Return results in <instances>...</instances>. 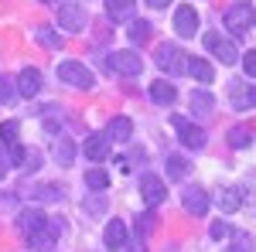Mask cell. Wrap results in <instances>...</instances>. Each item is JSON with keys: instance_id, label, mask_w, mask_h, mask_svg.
Listing matches in <instances>:
<instances>
[{"instance_id": "cell-1", "label": "cell", "mask_w": 256, "mask_h": 252, "mask_svg": "<svg viewBox=\"0 0 256 252\" xmlns=\"http://www.w3.org/2000/svg\"><path fill=\"white\" fill-rule=\"evenodd\" d=\"M58 78H62V82H68L72 89H92V85H96L92 72H89L82 61H62V65H58Z\"/></svg>"}, {"instance_id": "cell-2", "label": "cell", "mask_w": 256, "mask_h": 252, "mask_svg": "<svg viewBox=\"0 0 256 252\" xmlns=\"http://www.w3.org/2000/svg\"><path fill=\"white\" fill-rule=\"evenodd\" d=\"M158 65L168 72V75H181V72H188V58H184V51H181L178 44H160V48H158Z\"/></svg>"}, {"instance_id": "cell-3", "label": "cell", "mask_w": 256, "mask_h": 252, "mask_svg": "<svg viewBox=\"0 0 256 252\" xmlns=\"http://www.w3.org/2000/svg\"><path fill=\"white\" fill-rule=\"evenodd\" d=\"M205 48H208V51H212L222 65H236V61H239L236 44H232L229 38H222L218 31H208V34H205Z\"/></svg>"}, {"instance_id": "cell-4", "label": "cell", "mask_w": 256, "mask_h": 252, "mask_svg": "<svg viewBox=\"0 0 256 252\" xmlns=\"http://www.w3.org/2000/svg\"><path fill=\"white\" fill-rule=\"evenodd\" d=\"M250 24H253V7H250V3H232V7L226 10V27H229L236 38H242V34L250 31Z\"/></svg>"}, {"instance_id": "cell-5", "label": "cell", "mask_w": 256, "mask_h": 252, "mask_svg": "<svg viewBox=\"0 0 256 252\" xmlns=\"http://www.w3.org/2000/svg\"><path fill=\"white\" fill-rule=\"evenodd\" d=\"M58 24L65 31L79 34V31H86V24H89V14H86V7H79V3H62L58 7Z\"/></svg>"}, {"instance_id": "cell-6", "label": "cell", "mask_w": 256, "mask_h": 252, "mask_svg": "<svg viewBox=\"0 0 256 252\" xmlns=\"http://www.w3.org/2000/svg\"><path fill=\"white\" fill-rule=\"evenodd\" d=\"M171 123H174L178 136H181V143H184L188 150H202V147H205V130H202V126L188 123L184 116H171Z\"/></svg>"}, {"instance_id": "cell-7", "label": "cell", "mask_w": 256, "mask_h": 252, "mask_svg": "<svg viewBox=\"0 0 256 252\" xmlns=\"http://www.w3.org/2000/svg\"><path fill=\"white\" fill-rule=\"evenodd\" d=\"M106 65H110L113 72H120V75H140L144 58H140L137 51H113V55L106 58Z\"/></svg>"}, {"instance_id": "cell-8", "label": "cell", "mask_w": 256, "mask_h": 252, "mask_svg": "<svg viewBox=\"0 0 256 252\" xmlns=\"http://www.w3.org/2000/svg\"><path fill=\"white\" fill-rule=\"evenodd\" d=\"M140 194H144V201L150 205V208H158L160 201L168 198V188H164V181L158 174H144L140 177Z\"/></svg>"}, {"instance_id": "cell-9", "label": "cell", "mask_w": 256, "mask_h": 252, "mask_svg": "<svg viewBox=\"0 0 256 252\" xmlns=\"http://www.w3.org/2000/svg\"><path fill=\"white\" fill-rule=\"evenodd\" d=\"M18 225H20V232H24V239H31V235H38L44 225H48V215L41 212V208H24L18 218Z\"/></svg>"}, {"instance_id": "cell-10", "label": "cell", "mask_w": 256, "mask_h": 252, "mask_svg": "<svg viewBox=\"0 0 256 252\" xmlns=\"http://www.w3.org/2000/svg\"><path fill=\"white\" fill-rule=\"evenodd\" d=\"M174 31L181 34V38H192V34L198 31L195 7H178V10H174Z\"/></svg>"}, {"instance_id": "cell-11", "label": "cell", "mask_w": 256, "mask_h": 252, "mask_svg": "<svg viewBox=\"0 0 256 252\" xmlns=\"http://www.w3.org/2000/svg\"><path fill=\"white\" fill-rule=\"evenodd\" d=\"M137 14V0H106V17L120 24V20H134Z\"/></svg>"}, {"instance_id": "cell-12", "label": "cell", "mask_w": 256, "mask_h": 252, "mask_svg": "<svg viewBox=\"0 0 256 252\" xmlns=\"http://www.w3.org/2000/svg\"><path fill=\"white\" fill-rule=\"evenodd\" d=\"M181 201H184V212L195 215V218H202V215L208 212V194L202 191V188H188Z\"/></svg>"}, {"instance_id": "cell-13", "label": "cell", "mask_w": 256, "mask_h": 252, "mask_svg": "<svg viewBox=\"0 0 256 252\" xmlns=\"http://www.w3.org/2000/svg\"><path fill=\"white\" fill-rule=\"evenodd\" d=\"M58 235H62V225L48 218V225H44L38 235H31V239H28V246H31V249H48V246H55V239H58Z\"/></svg>"}, {"instance_id": "cell-14", "label": "cell", "mask_w": 256, "mask_h": 252, "mask_svg": "<svg viewBox=\"0 0 256 252\" xmlns=\"http://www.w3.org/2000/svg\"><path fill=\"white\" fill-rule=\"evenodd\" d=\"M18 92H20V96H28V99L41 92V72H38V68H24V72L18 75Z\"/></svg>"}, {"instance_id": "cell-15", "label": "cell", "mask_w": 256, "mask_h": 252, "mask_svg": "<svg viewBox=\"0 0 256 252\" xmlns=\"http://www.w3.org/2000/svg\"><path fill=\"white\" fill-rule=\"evenodd\" d=\"M102 239H106V249H126V225H123L120 218H113V222L106 225Z\"/></svg>"}, {"instance_id": "cell-16", "label": "cell", "mask_w": 256, "mask_h": 252, "mask_svg": "<svg viewBox=\"0 0 256 252\" xmlns=\"http://www.w3.org/2000/svg\"><path fill=\"white\" fill-rule=\"evenodd\" d=\"M86 157L89 160H106L110 157V140H106V133L86 136Z\"/></svg>"}, {"instance_id": "cell-17", "label": "cell", "mask_w": 256, "mask_h": 252, "mask_svg": "<svg viewBox=\"0 0 256 252\" xmlns=\"http://www.w3.org/2000/svg\"><path fill=\"white\" fill-rule=\"evenodd\" d=\"M130 136H134V123H130L126 116L110 119V126H106V140H110V143H113V140L123 143V140H130Z\"/></svg>"}, {"instance_id": "cell-18", "label": "cell", "mask_w": 256, "mask_h": 252, "mask_svg": "<svg viewBox=\"0 0 256 252\" xmlns=\"http://www.w3.org/2000/svg\"><path fill=\"white\" fill-rule=\"evenodd\" d=\"M150 99H154L158 106H174L178 89L171 85V82H154V85H150Z\"/></svg>"}, {"instance_id": "cell-19", "label": "cell", "mask_w": 256, "mask_h": 252, "mask_svg": "<svg viewBox=\"0 0 256 252\" xmlns=\"http://www.w3.org/2000/svg\"><path fill=\"white\" fill-rule=\"evenodd\" d=\"M52 154H55V160H58V164H65V167H68V164L76 160V143H72L68 136H58V140H55V147H52Z\"/></svg>"}, {"instance_id": "cell-20", "label": "cell", "mask_w": 256, "mask_h": 252, "mask_svg": "<svg viewBox=\"0 0 256 252\" xmlns=\"http://www.w3.org/2000/svg\"><path fill=\"white\" fill-rule=\"evenodd\" d=\"M250 140H253V130H250L246 123H239V126H232V130H229V147H236V150L250 147Z\"/></svg>"}, {"instance_id": "cell-21", "label": "cell", "mask_w": 256, "mask_h": 252, "mask_svg": "<svg viewBox=\"0 0 256 252\" xmlns=\"http://www.w3.org/2000/svg\"><path fill=\"white\" fill-rule=\"evenodd\" d=\"M216 201H218V208H222L226 215H232V212L239 208V201H242V198H239V191H236V188H222Z\"/></svg>"}, {"instance_id": "cell-22", "label": "cell", "mask_w": 256, "mask_h": 252, "mask_svg": "<svg viewBox=\"0 0 256 252\" xmlns=\"http://www.w3.org/2000/svg\"><path fill=\"white\" fill-rule=\"evenodd\" d=\"M86 188H92V191H106V188H110V174H106L102 167L86 171Z\"/></svg>"}, {"instance_id": "cell-23", "label": "cell", "mask_w": 256, "mask_h": 252, "mask_svg": "<svg viewBox=\"0 0 256 252\" xmlns=\"http://www.w3.org/2000/svg\"><path fill=\"white\" fill-rule=\"evenodd\" d=\"M188 72H192L198 82H212V75H216V72H212V65H208L205 58H188Z\"/></svg>"}, {"instance_id": "cell-24", "label": "cell", "mask_w": 256, "mask_h": 252, "mask_svg": "<svg viewBox=\"0 0 256 252\" xmlns=\"http://www.w3.org/2000/svg\"><path fill=\"white\" fill-rule=\"evenodd\" d=\"M229 99H232L236 109H250V89H246L242 82H232V85H229Z\"/></svg>"}, {"instance_id": "cell-25", "label": "cell", "mask_w": 256, "mask_h": 252, "mask_svg": "<svg viewBox=\"0 0 256 252\" xmlns=\"http://www.w3.org/2000/svg\"><path fill=\"white\" fill-rule=\"evenodd\" d=\"M82 212H86V215H102V212H106V194H102V191L89 194V198L82 201Z\"/></svg>"}, {"instance_id": "cell-26", "label": "cell", "mask_w": 256, "mask_h": 252, "mask_svg": "<svg viewBox=\"0 0 256 252\" xmlns=\"http://www.w3.org/2000/svg\"><path fill=\"white\" fill-rule=\"evenodd\" d=\"M184 174H188V160H184L181 154H171V157H168V177L181 181Z\"/></svg>"}, {"instance_id": "cell-27", "label": "cell", "mask_w": 256, "mask_h": 252, "mask_svg": "<svg viewBox=\"0 0 256 252\" xmlns=\"http://www.w3.org/2000/svg\"><path fill=\"white\" fill-rule=\"evenodd\" d=\"M18 130H20L18 119H7V123H0V143L14 147V143H18Z\"/></svg>"}, {"instance_id": "cell-28", "label": "cell", "mask_w": 256, "mask_h": 252, "mask_svg": "<svg viewBox=\"0 0 256 252\" xmlns=\"http://www.w3.org/2000/svg\"><path fill=\"white\" fill-rule=\"evenodd\" d=\"M38 41L44 44V48H52V51H62V44H65V41H62L52 27H38Z\"/></svg>"}, {"instance_id": "cell-29", "label": "cell", "mask_w": 256, "mask_h": 252, "mask_svg": "<svg viewBox=\"0 0 256 252\" xmlns=\"http://www.w3.org/2000/svg\"><path fill=\"white\" fill-rule=\"evenodd\" d=\"M212 106H216V99L208 96V92H192V109H198V113H212Z\"/></svg>"}, {"instance_id": "cell-30", "label": "cell", "mask_w": 256, "mask_h": 252, "mask_svg": "<svg viewBox=\"0 0 256 252\" xmlns=\"http://www.w3.org/2000/svg\"><path fill=\"white\" fill-rule=\"evenodd\" d=\"M147 38H150V24H147V20H134V27H130V41H134V44H144Z\"/></svg>"}, {"instance_id": "cell-31", "label": "cell", "mask_w": 256, "mask_h": 252, "mask_svg": "<svg viewBox=\"0 0 256 252\" xmlns=\"http://www.w3.org/2000/svg\"><path fill=\"white\" fill-rule=\"evenodd\" d=\"M229 252H253V239L246 232H232V246H229Z\"/></svg>"}, {"instance_id": "cell-32", "label": "cell", "mask_w": 256, "mask_h": 252, "mask_svg": "<svg viewBox=\"0 0 256 252\" xmlns=\"http://www.w3.org/2000/svg\"><path fill=\"white\" fill-rule=\"evenodd\" d=\"M34 194H38L41 201H62V188H55V184H44V188H38Z\"/></svg>"}, {"instance_id": "cell-33", "label": "cell", "mask_w": 256, "mask_h": 252, "mask_svg": "<svg viewBox=\"0 0 256 252\" xmlns=\"http://www.w3.org/2000/svg\"><path fill=\"white\" fill-rule=\"evenodd\" d=\"M242 72L250 78H256V51H246V58H242Z\"/></svg>"}, {"instance_id": "cell-34", "label": "cell", "mask_w": 256, "mask_h": 252, "mask_svg": "<svg viewBox=\"0 0 256 252\" xmlns=\"http://www.w3.org/2000/svg\"><path fill=\"white\" fill-rule=\"evenodd\" d=\"M154 225H158V222H154V215H150V212L137 218V232H140V229H144V232H154Z\"/></svg>"}, {"instance_id": "cell-35", "label": "cell", "mask_w": 256, "mask_h": 252, "mask_svg": "<svg viewBox=\"0 0 256 252\" xmlns=\"http://www.w3.org/2000/svg\"><path fill=\"white\" fill-rule=\"evenodd\" d=\"M24 167H31V171H38V167H41V154H38V150H28V154H24Z\"/></svg>"}, {"instance_id": "cell-36", "label": "cell", "mask_w": 256, "mask_h": 252, "mask_svg": "<svg viewBox=\"0 0 256 252\" xmlns=\"http://www.w3.org/2000/svg\"><path fill=\"white\" fill-rule=\"evenodd\" d=\"M14 96H18V89H14V85H10V82L4 78V82H0V99H4V102H10Z\"/></svg>"}, {"instance_id": "cell-37", "label": "cell", "mask_w": 256, "mask_h": 252, "mask_svg": "<svg viewBox=\"0 0 256 252\" xmlns=\"http://www.w3.org/2000/svg\"><path fill=\"white\" fill-rule=\"evenodd\" d=\"M226 235H229V225L226 222H216L212 225V239H226Z\"/></svg>"}, {"instance_id": "cell-38", "label": "cell", "mask_w": 256, "mask_h": 252, "mask_svg": "<svg viewBox=\"0 0 256 252\" xmlns=\"http://www.w3.org/2000/svg\"><path fill=\"white\" fill-rule=\"evenodd\" d=\"M7 167H10V160H7V154H4V150H0V181H4V177H7Z\"/></svg>"}, {"instance_id": "cell-39", "label": "cell", "mask_w": 256, "mask_h": 252, "mask_svg": "<svg viewBox=\"0 0 256 252\" xmlns=\"http://www.w3.org/2000/svg\"><path fill=\"white\" fill-rule=\"evenodd\" d=\"M126 252H147V246H144V239H140V242H134V246H130Z\"/></svg>"}, {"instance_id": "cell-40", "label": "cell", "mask_w": 256, "mask_h": 252, "mask_svg": "<svg viewBox=\"0 0 256 252\" xmlns=\"http://www.w3.org/2000/svg\"><path fill=\"white\" fill-rule=\"evenodd\" d=\"M147 3H150V7H168L171 0H147Z\"/></svg>"}, {"instance_id": "cell-41", "label": "cell", "mask_w": 256, "mask_h": 252, "mask_svg": "<svg viewBox=\"0 0 256 252\" xmlns=\"http://www.w3.org/2000/svg\"><path fill=\"white\" fill-rule=\"evenodd\" d=\"M250 106H256V89H250Z\"/></svg>"}, {"instance_id": "cell-42", "label": "cell", "mask_w": 256, "mask_h": 252, "mask_svg": "<svg viewBox=\"0 0 256 252\" xmlns=\"http://www.w3.org/2000/svg\"><path fill=\"white\" fill-rule=\"evenodd\" d=\"M44 3H55V0H44Z\"/></svg>"}, {"instance_id": "cell-43", "label": "cell", "mask_w": 256, "mask_h": 252, "mask_svg": "<svg viewBox=\"0 0 256 252\" xmlns=\"http://www.w3.org/2000/svg\"><path fill=\"white\" fill-rule=\"evenodd\" d=\"M253 20H256V10H253Z\"/></svg>"}]
</instances>
